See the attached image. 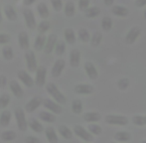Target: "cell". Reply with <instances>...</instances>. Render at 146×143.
<instances>
[{
  "mask_svg": "<svg viewBox=\"0 0 146 143\" xmlns=\"http://www.w3.org/2000/svg\"><path fill=\"white\" fill-rule=\"evenodd\" d=\"M104 121L110 125L124 126L128 124L129 119L127 116L122 115V114H108L104 116Z\"/></svg>",
  "mask_w": 146,
  "mask_h": 143,
  "instance_id": "obj_1",
  "label": "cell"
},
{
  "mask_svg": "<svg viewBox=\"0 0 146 143\" xmlns=\"http://www.w3.org/2000/svg\"><path fill=\"white\" fill-rule=\"evenodd\" d=\"M46 89H47V91L52 95L53 99H54L58 103L65 105V103H67V99H66V97L63 95V93L60 91V89H58V87H57L55 83H48V85H47Z\"/></svg>",
  "mask_w": 146,
  "mask_h": 143,
  "instance_id": "obj_2",
  "label": "cell"
},
{
  "mask_svg": "<svg viewBox=\"0 0 146 143\" xmlns=\"http://www.w3.org/2000/svg\"><path fill=\"white\" fill-rule=\"evenodd\" d=\"M141 35V29L138 26H133L127 31L124 37V42L127 45H133Z\"/></svg>",
  "mask_w": 146,
  "mask_h": 143,
  "instance_id": "obj_3",
  "label": "cell"
},
{
  "mask_svg": "<svg viewBox=\"0 0 146 143\" xmlns=\"http://www.w3.org/2000/svg\"><path fill=\"white\" fill-rule=\"evenodd\" d=\"M14 114H15V118H16L18 128H19L21 131H26L28 127V123H27V120H26L25 113H24L23 109H22V108H16L15 111H14Z\"/></svg>",
  "mask_w": 146,
  "mask_h": 143,
  "instance_id": "obj_4",
  "label": "cell"
},
{
  "mask_svg": "<svg viewBox=\"0 0 146 143\" xmlns=\"http://www.w3.org/2000/svg\"><path fill=\"white\" fill-rule=\"evenodd\" d=\"M74 133H75L78 137H80L81 139L85 140V141H87V142L94 141V136H92V134L81 125L74 126Z\"/></svg>",
  "mask_w": 146,
  "mask_h": 143,
  "instance_id": "obj_5",
  "label": "cell"
},
{
  "mask_svg": "<svg viewBox=\"0 0 146 143\" xmlns=\"http://www.w3.org/2000/svg\"><path fill=\"white\" fill-rule=\"evenodd\" d=\"M42 103L47 109L52 111L53 113L61 114L62 111H63V108H62L61 105H60L57 101H52V99H42Z\"/></svg>",
  "mask_w": 146,
  "mask_h": 143,
  "instance_id": "obj_6",
  "label": "cell"
},
{
  "mask_svg": "<svg viewBox=\"0 0 146 143\" xmlns=\"http://www.w3.org/2000/svg\"><path fill=\"white\" fill-rule=\"evenodd\" d=\"M74 91L78 95H92L94 91V87L90 83H78L74 87Z\"/></svg>",
  "mask_w": 146,
  "mask_h": 143,
  "instance_id": "obj_7",
  "label": "cell"
},
{
  "mask_svg": "<svg viewBox=\"0 0 146 143\" xmlns=\"http://www.w3.org/2000/svg\"><path fill=\"white\" fill-rule=\"evenodd\" d=\"M23 15H24V19H25L26 25L29 29H35L37 27V23H36V19H35V16L33 11L29 8H25L23 11Z\"/></svg>",
  "mask_w": 146,
  "mask_h": 143,
  "instance_id": "obj_8",
  "label": "cell"
},
{
  "mask_svg": "<svg viewBox=\"0 0 146 143\" xmlns=\"http://www.w3.org/2000/svg\"><path fill=\"white\" fill-rule=\"evenodd\" d=\"M46 75H47V69L44 66L37 67L36 69V85L38 87H42L45 85L46 81Z\"/></svg>",
  "mask_w": 146,
  "mask_h": 143,
  "instance_id": "obj_9",
  "label": "cell"
},
{
  "mask_svg": "<svg viewBox=\"0 0 146 143\" xmlns=\"http://www.w3.org/2000/svg\"><path fill=\"white\" fill-rule=\"evenodd\" d=\"M84 69L86 71V73L88 75V77L90 79H96L98 77V69L96 68V66L94 65V63L92 62H86Z\"/></svg>",
  "mask_w": 146,
  "mask_h": 143,
  "instance_id": "obj_10",
  "label": "cell"
},
{
  "mask_svg": "<svg viewBox=\"0 0 146 143\" xmlns=\"http://www.w3.org/2000/svg\"><path fill=\"white\" fill-rule=\"evenodd\" d=\"M25 58H26V62H27V67L28 70L30 72H35L37 69V60H36V56L33 53V51H28L25 54Z\"/></svg>",
  "mask_w": 146,
  "mask_h": 143,
  "instance_id": "obj_11",
  "label": "cell"
},
{
  "mask_svg": "<svg viewBox=\"0 0 146 143\" xmlns=\"http://www.w3.org/2000/svg\"><path fill=\"white\" fill-rule=\"evenodd\" d=\"M41 103H42V99H41V97H33V99H31L30 101L26 103L25 110L27 112H29V113H31V112L35 111L37 108L40 107Z\"/></svg>",
  "mask_w": 146,
  "mask_h": 143,
  "instance_id": "obj_12",
  "label": "cell"
},
{
  "mask_svg": "<svg viewBox=\"0 0 146 143\" xmlns=\"http://www.w3.org/2000/svg\"><path fill=\"white\" fill-rule=\"evenodd\" d=\"M57 36L55 34H51L48 38H46V43H45V46H44V50L45 53L47 54H51V53L54 51L55 48V45L57 43Z\"/></svg>",
  "mask_w": 146,
  "mask_h": 143,
  "instance_id": "obj_13",
  "label": "cell"
},
{
  "mask_svg": "<svg viewBox=\"0 0 146 143\" xmlns=\"http://www.w3.org/2000/svg\"><path fill=\"white\" fill-rule=\"evenodd\" d=\"M65 66H66V63L63 59H59L55 62L54 66L52 68V75L54 77H58L60 75H62L63 73L64 69H65Z\"/></svg>",
  "mask_w": 146,
  "mask_h": 143,
  "instance_id": "obj_14",
  "label": "cell"
},
{
  "mask_svg": "<svg viewBox=\"0 0 146 143\" xmlns=\"http://www.w3.org/2000/svg\"><path fill=\"white\" fill-rule=\"evenodd\" d=\"M81 63V53L78 49H74L70 53V65L73 68H77Z\"/></svg>",
  "mask_w": 146,
  "mask_h": 143,
  "instance_id": "obj_15",
  "label": "cell"
},
{
  "mask_svg": "<svg viewBox=\"0 0 146 143\" xmlns=\"http://www.w3.org/2000/svg\"><path fill=\"white\" fill-rule=\"evenodd\" d=\"M111 12L113 15L117 16V17H120V18H125L128 16L129 14V10L127 7L122 5H114L112 6L111 8Z\"/></svg>",
  "mask_w": 146,
  "mask_h": 143,
  "instance_id": "obj_16",
  "label": "cell"
},
{
  "mask_svg": "<svg viewBox=\"0 0 146 143\" xmlns=\"http://www.w3.org/2000/svg\"><path fill=\"white\" fill-rule=\"evenodd\" d=\"M17 77H18V79H19L20 81H21L22 83L26 85V87H33V85H34V81H33V79L31 77V75H29V73H26L25 71H19L17 73Z\"/></svg>",
  "mask_w": 146,
  "mask_h": 143,
  "instance_id": "obj_17",
  "label": "cell"
},
{
  "mask_svg": "<svg viewBox=\"0 0 146 143\" xmlns=\"http://www.w3.org/2000/svg\"><path fill=\"white\" fill-rule=\"evenodd\" d=\"M83 119L86 122H98L102 119V115L98 111H88L83 115Z\"/></svg>",
  "mask_w": 146,
  "mask_h": 143,
  "instance_id": "obj_18",
  "label": "cell"
},
{
  "mask_svg": "<svg viewBox=\"0 0 146 143\" xmlns=\"http://www.w3.org/2000/svg\"><path fill=\"white\" fill-rule=\"evenodd\" d=\"M114 140L118 142H127L130 141L132 139V135H131L130 132L125 131V130H120V131H117L113 136Z\"/></svg>",
  "mask_w": 146,
  "mask_h": 143,
  "instance_id": "obj_19",
  "label": "cell"
},
{
  "mask_svg": "<svg viewBox=\"0 0 146 143\" xmlns=\"http://www.w3.org/2000/svg\"><path fill=\"white\" fill-rule=\"evenodd\" d=\"M9 85H10V89H11V91L13 93V95H15L16 97H18V99H21V97H23L24 91H23V89L20 87V85L17 83V81H10Z\"/></svg>",
  "mask_w": 146,
  "mask_h": 143,
  "instance_id": "obj_20",
  "label": "cell"
},
{
  "mask_svg": "<svg viewBox=\"0 0 146 143\" xmlns=\"http://www.w3.org/2000/svg\"><path fill=\"white\" fill-rule=\"evenodd\" d=\"M100 8L98 7V6H88L87 9L84 11L85 13V16L87 18H90V19H92V18H96L98 15L100 14Z\"/></svg>",
  "mask_w": 146,
  "mask_h": 143,
  "instance_id": "obj_21",
  "label": "cell"
},
{
  "mask_svg": "<svg viewBox=\"0 0 146 143\" xmlns=\"http://www.w3.org/2000/svg\"><path fill=\"white\" fill-rule=\"evenodd\" d=\"M18 41H19V45L21 49L26 50V49L29 48V37H28V34L26 32H20L19 35H18Z\"/></svg>",
  "mask_w": 146,
  "mask_h": 143,
  "instance_id": "obj_22",
  "label": "cell"
},
{
  "mask_svg": "<svg viewBox=\"0 0 146 143\" xmlns=\"http://www.w3.org/2000/svg\"><path fill=\"white\" fill-rule=\"evenodd\" d=\"M100 26H102V29L104 32H110V30H111L112 26H113V21H112L111 17H110V16H104L102 19Z\"/></svg>",
  "mask_w": 146,
  "mask_h": 143,
  "instance_id": "obj_23",
  "label": "cell"
},
{
  "mask_svg": "<svg viewBox=\"0 0 146 143\" xmlns=\"http://www.w3.org/2000/svg\"><path fill=\"white\" fill-rule=\"evenodd\" d=\"M65 39H66V42L68 43L69 45H74L77 41V37H76V33L72 28H67L65 29Z\"/></svg>",
  "mask_w": 146,
  "mask_h": 143,
  "instance_id": "obj_24",
  "label": "cell"
},
{
  "mask_svg": "<svg viewBox=\"0 0 146 143\" xmlns=\"http://www.w3.org/2000/svg\"><path fill=\"white\" fill-rule=\"evenodd\" d=\"M102 41V33L100 31H94L90 36V43L92 47H98Z\"/></svg>",
  "mask_w": 146,
  "mask_h": 143,
  "instance_id": "obj_25",
  "label": "cell"
},
{
  "mask_svg": "<svg viewBox=\"0 0 146 143\" xmlns=\"http://www.w3.org/2000/svg\"><path fill=\"white\" fill-rule=\"evenodd\" d=\"M59 133L60 135H62V137L65 138V139H68V140H71L73 138V132L72 130L70 129L68 126L66 125H60L59 128Z\"/></svg>",
  "mask_w": 146,
  "mask_h": 143,
  "instance_id": "obj_26",
  "label": "cell"
},
{
  "mask_svg": "<svg viewBox=\"0 0 146 143\" xmlns=\"http://www.w3.org/2000/svg\"><path fill=\"white\" fill-rule=\"evenodd\" d=\"M27 123H28V126H29L33 131L37 132V133H41V132L43 131V125L38 121V120L34 119V118H31Z\"/></svg>",
  "mask_w": 146,
  "mask_h": 143,
  "instance_id": "obj_27",
  "label": "cell"
},
{
  "mask_svg": "<svg viewBox=\"0 0 146 143\" xmlns=\"http://www.w3.org/2000/svg\"><path fill=\"white\" fill-rule=\"evenodd\" d=\"M45 133H46V137L48 139L49 142L51 143H56L58 142V136L56 134V131L53 127H47L45 130Z\"/></svg>",
  "mask_w": 146,
  "mask_h": 143,
  "instance_id": "obj_28",
  "label": "cell"
},
{
  "mask_svg": "<svg viewBox=\"0 0 146 143\" xmlns=\"http://www.w3.org/2000/svg\"><path fill=\"white\" fill-rule=\"evenodd\" d=\"M84 110L83 107V101L79 99H76L72 103V111L75 114H81Z\"/></svg>",
  "mask_w": 146,
  "mask_h": 143,
  "instance_id": "obj_29",
  "label": "cell"
},
{
  "mask_svg": "<svg viewBox=\"0 0 146 143\" xmlns=\"http://www.w3.org/2000/svg\"><path fill=\"white\" fill-rule=\"evenodd\" d=\"M45 43H46V37H45L44 34H39L37 36L36 40H35V50L36 51H41L42 49H44Z\"/></svg>",
  "mask_w": 146,
  "mask_h": 143,
  "instance_id": "obj_30",
  "label": "cell"
},
{
  "mask_svg": "<svg viewBox=\"0 0 146 143\" xmlns=\"http://www.w3.org/2000/svg\"><path fill=\"white\" fill-rule=\"evenodd\" d=\"M129 85H130V81L128 77H121L116 83V87L119 91H127Z\"/></svg>",
  "mask_w": 146,
  "mask_h": 143,
  "instance_id": "obj_31",
  "label": "cell"
},
{
  "mask_svg": "<svg viewBox=\"0 0 146 143\" xmlns=\"http://www.w3.org/2000/svg\"><path fill=\"white\" fill-rule=\"evenodd\" d=\"M39 117L45 122H48V123H53V122L56 121V116L54 114L50 113V112L47 111H42L39 113Z\"/></svg>",
  "mask_w": 146,
  "mask_h": 143,
  "instance_id": "obj_32",
  "label": "cell"
},
{
  "mask_svg": "<svg viewBox=\"0 0 146 143\" xmlns=\"http://www.w3.org/2000/svg\"><path fill=\"white\" fill-rule=\"evenodd\" d=\"M4 12H5L7 19L10 20V21H15L17 19V13H16V11L14 10V8L12 6L7 5L5 7V9H4Z\"/></svg>",
  "mask_w": 146,
  "mask_h": 143,
  "instance_id": "obj_33",
  "label": "cell"
},
{
  "mask_svg": "<svg viewBox=\"0 0 146 143\" xmlns=\"http://www.w3.org/2000/svg\"><path fill=\"white\" fill-rule=\"evenodd\" d=\"M88 130L92 134V135H96V136L100 135L102 132V128L100 127V125L96 124V122H90L88 126Z\"/></svg>",
  "mask_w": 146,
  "mask_h": 143,
  "instance_id": "obj_34",
  "label": "cell"
},
{
  "mask_svg": "<svg viewBox=\"0 0 146 143\" xmlns=\"http://www.w3.org/2000/svg\"><path fill=\"white\" fill-rule=\"evenodd\" d=\"M78 37H79L80 41H82L83 43H88L90 39V34L85 28H81L78 31Z\"/></svg>",
  "mask_w": 146,
  "mask_h": 143,
  "instance_id": "obj_35",
  "label": "cell"
},
{
  "mask_svg": "<svg viewBox=\"0 0 146 143\" xmlns=\"http://www.w3.org/2000/svg\"><path fill=\"white\" fill-rule=\"evenodd\" d=\"M10 120H11V113L7 110H4L3 112L0 115V124L3 127L8 126V124L10 123Z\"/></svg>",
  "mask_w": 146,
  "mask_h": 143,
  "instance_id": "obj_36",
  "label": "cell"
},
{
  "mask_svg": "<svg viewBox=\"0 0 146 143\" xmlns=\"http://www.w3.org/2000/svg\"><path fill=\"white\" fill-rule=\"evenodd\" d=\"M65 14L67 17H73L76 13V6L74 4V2L69 1L66 3L65 5Z\"/></svg>",
  "mask_w": 146,
  "mask_h": 143,
  "instance_id": "obj_37",
  "label": "cell"
},
{
  "mask_svg": "<svg viewBox=\"0 0 146 143\" xmlns=\"http://www.w3.org/2000/svg\"><path fill=\"white\" fill-rule=\"evenodd\" d=\"M37 10H38L39 15H40L42 18L49 17V14H50V12H49L48 7H47V5L45 3H43V2L39 3L38 6H37Z\"/></svg>",
  "mask_w": 146,
  "mask_h": 143,
  "instance_id": "obj_38",
  "label": "cell"
},
{
  "mask_svg": "<svg viewBox=\"0 0 146 143\" xmlns=\"http://www.w3.org/2000/svg\"><path fill=\"white\" fill-rule=\"evenodd\" d=\"M132 122L137 126H145L146 125V114H136L133 116Z\"/></svg>",
  "mask_w": 146,
  "mask_h": 143,
  "instance_id": "obj_39",
  "label": "cell"
},
{
  "mask_svg": "<svg viewBox=\"0 0 146 143\" xmlns=\"http://www.w3.org/2000/svg\"><path fill=\"white\" fill-rule=\"evenodd\" d=\"M54 51L58 56H62L66 51V44L63 41H57L56 45H55Z\"/></svg>",
  "mask_w": 146,
  "mask_h": 143,
  "instance_id": "obj_40",
  "label": "cell"
},
{
  "mask_svg": "<svg viewBox=\"0 0 146 143\" xmlns=\"http://www.w3.org/2000/svg\"><path fill=\"white\" fill-rule=\"evenodd\" d=\"M1 138L4 141H12L16 138V133L12 130H6L1 134Z\"/></svg>",
  "mask_w": 146,
  "mask_h": 143,
  "instance_id": "obj_41",
  "label": "cell"
},
{
  "mask_svg": "<svg viewBox=\"0 0 146 143\" xmlns=\"http://www.w3.org/2000/svg\"><path fill=\"white\" fill-rule=\"evenodd\" d=\"M2 54H3L4 59L7 60V61H11L12 59H13V56H14L13 50H12V48L9 46L4 47L3 50H2Z\"/></svg>",
  "mask_w": 146,
  "mask_h": 143,
  "instance_id": "obj_42",
  "label": "cell"
},
{
  "mask_svg": "<svg viewBox=\"0 0 146 143\" xmlns=\"http://www.w3.org/2000/svg\"><path fill=\"white\" fill-rule=\"evenodd\" d=\"M50 27H51L50 22L42 21L40 24H38V27H37V29H38L39 34H45L49 29H50Z\"/></svg>",
  "mask_w": 146,
  "mask_h": 143,
  "instance_id": "obj_43",
  "label": "cell"
},
{
  "mask_svg": "<svg viewBox=\"0 0 146 143\" xmlns=\"http://www.w3.org/2000/svg\"><path fill=\"white\" fill-rule=\"evenodd\" d=\"M9 103H10V97L8 95L4 93V95H2L0 97V108H5L9 105Z\"/></svg>",
  "mask_w": 146,
  "mask_h": 143,
  "instance_id": "obj_44",
  "label": "cell"
},
{
  "mask_svg": "<svg viewBox=\"0 0 146 143\" xmlns=\"http://www.w3.org/2000/svg\"><path fill=\"white\" fill-rule=\"evenodd\" d=\"M51 3H52L54 10L57 12L61 11L62 8H63V1L62 0H51Z\"/></svg>",
  "mask_w": 146,
  "mask_h": 143,
  "instance_id": "obj_45",
  "label": "cell"
},
{
  "mask_svg": "<svg viewBox=\"0 0 146 143\" xmlns=\"http://www.w3.org/2000/svg\"><path fill=\"white\" fill-rule=\"evenodd\" d=\"M90 0H79V3H78L79 9L81 10V11H85L88 6H90Z\"/></svg>",
  "mask_w": 146,
  "mask_h": 143,
  "instance_id": "obj_46",
  "label": "cell"
},
{
  "mask_svg": "<svg viewBox=\"0 0 146 143\" xmlns=\"http://www.w3.org/2000/svg\"><path fill=\"white\" fill-rule=\"evenodd\" d=\"M10 42V36L8 34H0V45L7 44Z\"/></svg>",
  "mask_w": 146,
  "mask_h": 143,
  "instance_id": "obj_47",
  "label": "cell"
},
{
  "mask_svg": "<svg viewBox=\"0 0 146 143\" xmlns=\"http://www.w3.org/2000/svg\"><path fill=\"white\" fill-rule=\"evenodd\" d=\"M135 6L137 8H142L146 6V0H135Z\"/></svg>",
  "mask_w": 146,
  "mask_h": 143,
  "instance_id": "obj_48",
  "label": "cell"
},
{
  "mask_svg": "<svg viewBox=\"0 0 146 143\" xmlns=\"http://www.w3.org/2000/svg\"><path fill=\"white\" fill-rule=\"evenodd\" d=\"M25 141L27 143H40V140L36 137H32V136H28L25 139Z\"/></svg>",
  "mask_w": 146,
  "mask_h": 143,
  "instance_id": "obj_49",
  "label": "cell"
},
{
  "mask_svg": "<svg viewBox=\"0 0 146 143\" xmlns=\"http://www.w3.org/2000/svg\"><path fill=\"white\" fill-rule=\"evenodd\" d=\"M7 83V79L4 75H0V87H4Z\"/></svg>",
  "mask_w": 146,
  "mask_h": 143,
  "instance_id": "obj_50",
  "label": "cell"
},
{
  "mask_svg": "<svg viewBox=\"0 0 146 143\" xmlns=\"http://www.w3.org/2000/svg\"><path fill=\"white\" fill-rule=\"evenodd\" d=\"M35 1H36V0H23V3H24V5H26V6H30V5H32Z\"/></svg>",
  "mask_w": 146,
  "mask_h": 143,
  "instance_id": "obj_51",
  "label": "cell"
},
{
  "mask_svg": "<svg viewBox=\"0 0 146 143\" xmlns=\"http://www.w3.org/2000/svg\"><path fill=\"white\" fill-rule=\"evenodd\" d=\"M104 3L106 6H112L114 3V0H104Z\"/></svg>",
  "mask_w": 146,
  "mask_h": 143,
  "instance_id": "obj_52",
  "label": "cell"
},
{
  "mask_svg": "<svg viewBox=\"0 0 146 143\" xmlns=\"http://www.w3.org/2000/svg\"><path fill=\"white\" fill-rule=\"evenodd\" d=\"M143 16H144V19L146 20V9L144 10V12H143Z\"/></svg>",
  "mask_w": 146,
  "mask_h": 143,
  "instance_id": "obj_53",
  "label": "cell"
},
{
  "mask_svg": "<svg viewBox=\"0 0 146 143\" xmlns=\"http://www.w3.org/2000/svg\"><path fill=\"white\" fill-rule=\"evenodd\" d=\"M2 21V15H1V11H0V22Z\"/></svg>",
  "mask_w": 146,
  "mask_h": 143,
  "instance_id": "obj_54",
  "label": "cell"
},
{
  "mask_svg": "<svg viewBox=\"0 0 146 143\" xmlns=\"http://www.w3.org/2000/svg\"><path fill=\"white\" fill-rule=\"evenodd\" d=\"M142 142H143V143H146V139H145V140H143Z\"/></svg>",
  "mask_w": 146,
  "mask_h": 143,
  "instance_id": "obj_55",
  "label": "cell"
},
{
  "mask_svg": "<svg viewBox=\"0 0 146 143\" xmlns=\"http://www.w3.org/2000/svg\"><path fill=\"white\" fill-rule=\"evenodd\" d=\"M16 1H17V0H16Z\"/></svg>",
  "mask_w": 146,
  "mask_h": 143,
  "instance_id": "obj_56",
  "label": "cell"
}]
</instances>
